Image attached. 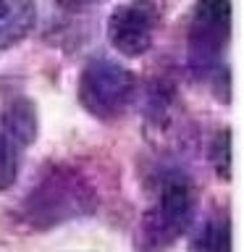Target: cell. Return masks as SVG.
I'll return each instance as SVG.
<instances>
[{"label": "cell", "instance_id": "6da1fadb", "mask_svg": "<svg viewBox=\"0 0 244 252\" xmlns=\"http://www.w3.org/2000/svg\"><path fill=\"white\" fill-rule=\"evenodd\" d=\"M197 213L194 181L181 171H168L157 184L137 226V252H165L189 231Z\"/></svg>", "mask_w": 244, "mask_h": 252}, {"label": "cell", "instance_id": "7a4b0ae2", "mask_svg": "<svg viewBox=\"0 0 244 252\" xmlns=\"http://www.w3.org/2000/svg\"><path fill=\"white\" fill-rule=\"evenodd\" d=\"M97 208V194L82 171L53 165L21 205V216L31 228H53L71 218H82Z\"/></svg>", "mask_w": 244, "mask_h": 252}, {"label": "cell", "instance_id": "3957f363", "mask_svg": "<svg viewBox=\"0 0 244 252\" xmlns=\"http://www.w3.org/2000/svg\"><path fill=\"white\" fill-rule=\"evenodd\" d=\"M137 94V76L110 58H92L79 74L76 97L97 121H116L123 116Z\"/></svg>", "mask_w": 244, "mask_h": 252}, {"label": "cell", "instance_id": "277c9868", "mask_svg": "<svg viewBox=\"0 0 244 252\" xmlns=\"http://www.w3.org/2000/svg\"><path fill=\"white\" fill-rule=\"evenodd\" d=\"M231 39V0H197L186 34V61L200 79L223 71V55Z\"/></svg>", "mask_w": 244, "mask_h": 252}, {"label": "cell", "instance_id": "5b68a950", "mask_svg": "<svg viewBox=\"0 0 244 252\" xmlns=\"http://www.w3.org/2000/svg\"><path fill=\"white\" fill-rule=\"evenodd\" d=\"M160 8L155 0H126L108 16V42L123 58H142L155 42Z\"/></svg>", "mask_w": 244, "mask_h": 252}, {"label": "cell", "instance_id": "8992f818", "mask_svg": "<svg viewBox=\"0 0 244 252\" xmlns=\"http://www.w3.org/2000/svg\"><path fill=\"white\" fill-rule=\"evenodd\" d=\"M37 24L34 0H0V50L19 45Z\"/></svg>", "mask_w": 244, "mask_h": 252}, {"label": "cell", "instance_id": "52a82bcc", "mask_svg": "<svg viewBox=\"0 0 244 252\" xmlns=\"http://www.w3.org/2000/svg\"><path fill=\"white\" fill-rule=\"evenodd\" d=\"M0 131L13 142L19 150L37 139V108L31 100H13L0 116Z\"/></svg>", "mask_w": 244, "mask_h": 252}, {"label": "cell", "instance_id": "ba28073f", "mask_svg": "<svg viewBox=\"0 0 244 252\" xmlns=\"http://www.w3.org/2000/svg\"><path fill=\"white\" fill-rule=\"evenodd\" d=\"M189 252H231V220L215 216L197 226L189 239Z\"/></svg>", "mask_w": 244, "mask_h": 252}, {"label": "cell", "instance_id": "9c48e42d", "mask_svg": "<svg viewBox=\"0 0 244 252\" xmlns=\"http://www.w3.org/2000/svg\"><path fill=\"white\" fill-rule=\"evenodd\" d=\"M19 179V147L0 131V192H8Z\"/></svg>", "mask_w": 244, "mask_h": 252}, {"label": "cell", "instance_id": "30bf717a", "mask_svg": "<svg viewBox=\"0 0 244 252\" xmlns=\"http://www.w3.org/2000/svg\"><path fill=\"white\" fill-rule=\"evenodd\" d=\"M213 165L220 179L231 176V131L228 129L218 131L215 142H213Z\"/></svg>", "mask_w": 244, "mask_h": 252}, {"label": "cell", "instance_id": "8fae6325", "mask_svg": "<svg viewBox=\"0 0 244 252\" xmlns=\"http://www.w3.org/2000/svg\"><path fill=\"white\" fill-rule=\"evenodd\" d=\"M68 5H87V3H94V0H66Z\"/></svg>", "mask_w": 244, "mask_h": 252}]
</instances>
